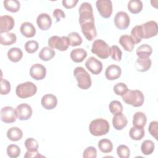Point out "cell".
Segmentation results:
<instances>
[{
  "label": "cell",
  "mask_w": 158,
  "mask_h": 158,
  "mask_svg": "<svg viewBox=\"0 0 158 158\" xmlns=\"http://www.w3.org/2000/svg\"><path fill=\"white\" fill-rule=\"evenodd\" d=\"M110 129L109 122L104 118H96L92 120L89 126L90 133L95 136H102L107 134Z\"/></svg>",
  "instance_id": "6da1fadb"
},
{
  "label": "cell",
  "mask_w": 158,
  "mask_h": 158,
  "mask_svg": "<svg viewBox=\"0 0 158 158\" xmlns=\"http://www.w3.org/2000/svg\"><path fill=\"white\" fill-rule=\"evenodd\" d=\"M73 75L77 81V86L80 88L87 89L91 86L90 75L83 67H76L73 70Z\"/></svg>",
  "instance_id": "7a4b0ae2"
},
{
  "label": "cell",
  "mask_w": 158,
  "mask_h": 158,
  "mask_svg": "<svg viewBox=\"0 0 158 158\" xmlns=\"http://www.w3.org/2000/svg\"><path fill=\"white\" fill-rule=\"evenodd\" d=\"M122 98L126 104L136 107L141 106L144 100L143 93L138 89H128L127 92L122 96Z\"/></svg>",
  "instance_id": "3957f363"
},
{
  "label": "cell",
  "mask_w": 158,
  "mask_h": 158,
  "mask_svg": "<svg viewBox=\"0 0 158 158\" xmlns=\"http://www.w3.org/2000/svg\"><path fill=\"white\" fill-rule=\"evenodd\" d=\"M36 85L30 81H26L18 85L15 90L17 96L22 99L31 97L36 94Z\"/></svg>",
  "instance_id": "277c9868"
},
{
  "label": "cell",
  "mask_w": 158,
  "mask_h": 158,
  "mask_svg": "<svg viewBox=\"0 0 158 158\" xmlns=\"http://www.w3.org/2000/svg\"><path fill=\"white\" fill-rule=\"evenodd\" d=\"M91 52L101 59H107L110 54V48L102 40H96L93 43Z\"/></svg>",
  "instance_id": "5b68a950"
},
{
  "label": "cell",
  "mask_w": 158,
  "mask_h": 158,
  "mask_svg": "<svg viewBox=\"0 0 158 158\" xmlns=\"http://www.w3.org/2000/svg\"><path fill=\"white\" fill-rule=\"evenodd\" d=\"M48 45L52 49H57L60 51H66L70 46V42L67 36H52L48 40Z\"/></svg>",
  "instance_id": "8992f818"
},
{
  "label": "cell",
  "mask_w": 158,
  "mask_h": 158,
  "mask_svg": "<svg viewBox=\"0 0 158 158\" xmlns=\"http://www.w3.org/2000/svg\"><path fill=\"white\" fill-rule=\"evenodd\" d=\"M79 22L81 24L86 22H94L93 7L89 2H83L79 7Z\"/></svg>",
  "instance_id": "52a82bcc"
},
{
  "label": "cell",
  "mask_w": 158,
  "mask_h": 158,
  "mask_svg": "<svg viewBox=\"0 0 158 158\" xmlns=\"http://www.w3.org/2000/svg\"><path fill=\"white\" fill-rule=\"evenodd\" d=\"M142 38L148 39L155 36L158 32L157 23L156 21L150 20L141 25Z\"/></svg>",
  "instance_id": "ba28073f"
},
{
  "label": "cell",
  "mask_w": 158,
  "mask_h": 158,
  "mask_svg": "<svg viewBox=\"0 0 158 158\" xmlns=\"http://www.w3.org/2000/svg\"><path fill=\"white\" fill-rule=\"evenodd\" d=\"M96 8L101 16L108 19L112 13V3L110 0H98L96 2Z\"/></svg>",
  "instance_id": "9c48e42d"
},
{
  "label": "cell",
  "mask_w": 158,
  "mask_h": 158,
  "mask_svg": "<svg viewBox=\"0 0 158 158\" xmlns=\"http://www.w3.org/2000/svg\"><path fill=\"white\" fill-rule=\"evenodd\" d=\"M15 109L11 106H6L1 109V120L6 123H11L17 119Z\"/></svg>",
  "instance_id": "30bf717a"
},
{
  "label": "cell",
  "mask_w": 158,
  "mask_h": 158,
  "mask_svg": "<svg viewBox=\"0 0 158 158\" xmlns=\"http://www.w3.org/2000/svg\"><path fill=\"white\" fill-rule=\"evenodd\" d=\"M81 31L88 41H91L97 36L94 22H86L80 24Z\"/></svg>",
  "instance_id": "8fae6325"
},
{
  "label": "cell",
  "mask_w": 158,
  "mask_h": 158,
  "mask_svg": "<svg viewBox=\"0 0 158 158\" xmlns=\"http://www.w3.org/2000/svg\"><path fill=\"white\" fill-rule=\"evenodd\" d=\"M15 113L20 120H27L32 115V109L28 104L22 103L15 108Z\"/></svg>",
  "instance_id": "7c38bea8"
},
{
  "label": "cell",
  "mask_w": 158,
  "mask_h": 158,
  "mask_svg": "<svg viewBox=\"0 0 158 158\" xmlns=\"http://www.w3.org/2000/svg\"><path fill=\"white\" fill-rule=\"evenodd\" d=\"M130 19L129 15L123 11L118 12L114 17V23L120 30L127 28L130 25Z\"/></svg>",
  "instance_id": "4fadbf2b"
},
{
  "label": "cell",
  "mask_w": 158,
  "mask_h": 158,
  "mask_svg": "<svg viewBox=\"0 0 158 158\" xmlns=\"http://www.w3.org/2000/svg\"><path fill=\"white\" fill-rule=\"evenodd\" d=\"M30 75L36 80H41L46 75V69L42 64H35L30 69Z\"/></svg>",
  "instance_id": "5bb4252c"
},
{
  "label": "cell",
  "mask_w": 158,
  "mask_h": 158,
  "mask_svg": "<svg viewBox=\"0 0 158 158\" xmlns=\"http://www.w3.org/2000/svg\"><path fill=\"white\" fill-rule=\"evenodd\" d=\"M85 66L94 75L99 74L102 70V62L94 57H90L86 60Z\"/></svg>",
  "instance_id": "9a60e30c"
},
{
  "label": "cell",
  "mask_w": 158,
  "mask_h": 158,
  "mask_svg": "<svg viewBox=\"0 0 158 158\" xmlns=\"http://www.w3.org/2000/svg\"><path fill=\"white\" fill-rule=\"evenodd\" d=\"M14 20L10 15H5L0 17V33H8L14 27Z\"/></svg>",
  "instance_id": "2e32d148"
},
{
  "label": "cell",
  "mask_w": 158,
  "mask_h": 158,
  "mask_svg": "<svg viewBox=\"0 0 158 158\" xmlns=\"http://www.w3.org/2000/svg\"><path fill=\"white\" fill-rule=\"evenodd\" d=\"M36 23L41 30H48L52 25V19L46 13H41L37 17Z\"/></svg>",
  "instance_id": "e0dca14e"
},
{
  "label": "cell",
  "mask_w": 158,
  "mask_h": 158,
  "mask_svg": "<svg viewBox=\"0 0 158 158\" xmlns=\"http://www.w3.org/2000/svg\"><path fill=\"white\" fill-rule=\"evenodd\" d=\"M41 103L44 109L47 110H52L56 107L57 99L52 94H46L42 97Z\"/></svg>",
  "instance_id": "ac0fdd59"
},
{
  "label": "cell",
  "mask_w": 158,
  "mask_h": 158,
  "mask_svg": "<svg viewBox=\"0 0 158 158\" xmlns=\"http://www.w3.org/2000/svg\"><path fill=\"white\" fill-rule=\"evenodd\" d=\"M122 73L121 68L117 65H110L106 68L105 75L109 80H115L118 78Z\"/></svg>",
  "instance_id": "d6986e66"
},
{
  "label": "cell",
  "mask_w": 158,
  "mask_h": 158,
  "mask_svg": "<svg viewBox=\"0 0 158 158\" xmlns=\"http://www.w3.org/2000/svg\"><path fill=\"white\" fill-rule=\"evenodd\" d=\"M127 119L122 113L114 114L112 118L113 127L117 130H121L127 126Z\"/></svg>",
  "instance_id": "ffe728a7"
},
{
  "label": "cell",
  "mask_w": 158,
  "mask_h": 158,
  "mask_svg": "<svg viewBox=\"0 0 158 158\" xmlns=\"http://www.w3.org/2000/svg\"><path fill=\"white\" fill-rule=\"evenodd\" d=\"M151 63L149 57H138L135 62V68L139 72H146L150 69Z\"/></svg>",
  "instance_id": "44dd1931"
},
{
  "label": "cell",
  "mask_w": 158,
  "mask_h": 158,
  "mask_svg": "<svg viewBox=\"0 0 158 158\" xmlns=\"http://www.w3.org/2000/svg\"><path fill=\"white\" fill-rule=\"evenodd\" d=\"M22 35L27 38H32L36 34V28L34 25L28 22H23L20 28Z\"/></svg>",
  "instance_id": "7402d4cb"
},
{
  "label": "cell",
  "mask_w": 158,
  "mask_h": 158,
  "mask_svg": "<svg viewBox=\"0 0 158 158\" xmlns=\"http://www.w3.org/2000/svg\"><path fill=\"white\" fill-rule=\"evenodd\" d=\"M71 59L76 63H80L84 60L87 56V52L83 48H76L70 52Z\"/></svg>",
  "instance_id": "603a6c76"
},
{
  "label": "cell",
  "mask_w": 158,
  "mask_h": 158,
  "mask_svg": "<svg viewBox=\"0 0 158 158\" xmlns=\"http://www.w3.org/2000/svg\"><path fill=\"white\" fill-rule=\"evenodd\" d=\"M119 43L125 51L128 52H131L135 48L134 41L128 35H122L119 38Z\"/></svg>",
  "instance_id": "cb8c5ba5"
},
{
  "label": "cell",
  "mask_w": 158,
  "mask_h": 158,
  "mask_svg": "<svg viewBox=\"0 0 158 158\" xmlns=\"http://www.w3.org/2000/svg\"><path fill=\"white\" fill-rule=\"evenodd\" d=\"M147 121L146 115L142 112H136L135 113L133 118V125L134 127L144 128Z\"/></svg>",
  "instance_id": "d4e9b609"
},
{
  "label": "cell",
  "mask_w": 158,
  "mask_h": 158,
  "mask_svg": "<svg viewBox=\"0 0 158 158\" xmlns=\"http://www.w3.org/2000/svg\"><path fill=\"white\" fill-rule=\"evenodd\" d=\"M17 36L13 33H4L0 35V43L4 46H9L15 43Z\"/></svg>",
  "instance_id": "484cf974"
},
{
  "label": "cell",
  "mask_w": 158,
  "mask_h": 158,
  "mask_svg": "<svg viewBox=\"0 0 158 158\" xmlns=\"http://www.w3.org/2000/svg\"><path fill=\"white\" fill-rule=\"evenodd\" d=\"M23 136L22 131L18 127H12L7 131V137L12 141H19Z\"/></svg>",
  "instance_id": "4316f807"
},
{
  "label": "cell",
  "mask_w": 158,
  "mask_h": 158,
  "mask_svg": "<svg viewBox=\"0 0 158 158\" xmlns=\"http://www.w3.org/2000/svg\"><path fill=\"white\" fill-rule=\"evenodd\" d=\"M9 59L13 62L20 61L23 57V52L19 48H12L7 52Z\"/></svg>",
  "instance_id": "83f0119b"
},
{
  "label": "cell",
  "mask_w": 158,
  "mask_h": 158,
  "mask_svg": "<svg viewBox=\"0 0 158 158\" xmlns=\"http://www.w3.org/2000/svg\"><path fill=\"white\" fill-rule=\"evenodd\" d=\"M55 51L50 47H44L38 54V57L43 61H49L55 56Z\"/></svg>",
  "instance_id": "f1b7e54d"
},
{
  "label": "cell",
  "mask_w": 158,
  "mask_h": 158,
  "mask_svg": "<svg viewBox=\"0 0 158 158\" xmlns=\"http://www.w3.org/2000/svg\"><path fill=\"white\" fill-rule=\"evenodd\" d=\"M152 52L151 46L149 44H144L139 46L136 51V54L138 57H149Z\"/></svg>",
  "instance_id": "f546056e"
},
{
  "label": "cell",
  "mask_w": 158,
  "mask_h": 158,
  "mask_svg": "<svg viewBox=\"0 0 158 158\" xmlns=\"http://www.w3.org/2000/svg\"><path fill=\"white\" fill-rule=\"evenodd\" d=\"M143 2L140 0H130L127 5L128 10L134 14L139 13L143 9Z\"/></svg>",
  "instance_id": "4dcf8cb0"
},
{
  "label": "cell",
  "mask_w": 158,
  "mask_h": 158,
  "mask_svg": "<svg viewBox=\"0 0 158 158\" xmlns=\"http://www.w3.org/2000/svg\"><path fill=\"white\" fill-rule=\"evenodd\" d=\"M4 8L9 12H17L20 7V2L17 0H6L3 2Z\"/></svg>",
  "instance_id": "1f68e13d"
},
{
  "label": "cell",
  "mask_w": 158,
  "mask_h": 158,
  "mask_svg": "<svg viewBox=\"0 0 158 158\" xmlns=\"http://www.w3.org/2000/svg\"><path fill=\"white\" fill-rule=\"evenodd\" d=\"M145 135L144 130L143 128H139L133 127L130 128L129 131V135L132 139L138 141L141 140Z\"/></svg>",
  "instance_id": "d6a6232c"
},
{
  "label": "cell",
  "mask_w": 158,
  "mask_h": 158,
  "mask_svg": "<svg viewBox=\"0 0 158 158\" xmlns=\"http://www.w3.org/2000/svg\"><path fill=\"white\" fill-rule=\"evenodd\" d=\"M154 143L149 139L144 140L141 146V151L142 153L146 156L151 154L154 151Z\"/></svg>",
  "instance_id": "836d02e7"
},
{
  "label": "cell",
  "mask_w": 158,
  "mask_h": 158,
  "mask_svg": "<svg viewBox=\"0 0 158 158\" xmlns=\"http://www.w3.org/2000/svg\"><path fill=\"white\" fill-rule=\"evenodd\" d=\"M99 150L104 153H109L113 149L112 143L108 139H102L98 142Z\"/></svg>",
  "instance_id": "e575fe53"
},
{
  "label": "cell",
  "mask_w": 158,
  "mask_h": 158,
  "mask_svg": "<svg viewBox=\"0 0 158 158\" xmlns=\"http://www.w3.org/2000/svg\"><path fill=\"white\" fill-rule=\"evenodd\" d=\"M131 38L134 41L135 44H138L141 41L142 38V33H141V28L140 25H136L134 27L131 31Z\"/></svg>",
  "instance_id": "d590c367"
},
{
  "label": "cell",
  "mask_w": 158,
  "mask_h": 158,
  "mask_svg": "<svg viewBox=\"0 0 158 158\" xmlns=\"http://www.w3.org/2000/svg\"><path fill=\"white\" fill-rule=\"evenodd\" d=\"M67 37L70 42V46L72 47L79 46L83 42L81 36L77 32H72L68 35Z\"/></svg>",
  "instance_id": "8d00e7d4"
},
{
  "label": "cell",
  "mask_w": 158,
  "mask_h": 158,
  "mask_svg": "<svg viewBox=\"0 0 158 158\" xmlns=\"http://www.w3.org/2000/svg\"><path fill=\"white\" fill-rule=\"evenodd\" d=\"M21 152L20 148L19 146L16 144H10L7 148V154L8 156L10 158H17L18 157Z\"/></svg>",
  "instance_id": "74e56055"
},
{
  "label": "cell",
  "mask_w": 158,
  "mask_h": 158,
  "mask_svg": "<svg viewBox=\"0 0 158 158\" xmlns=\"http://www.w3.org/2000/svg\"><path fill=\"white\" fill-rule=\"evenodd\" d=\"M109 108L112 114H120L123 111V106L121 102L118 101L114 100L111 101L109 105Z\"/></svg>",
  "instance_id": "f35d334b"
},
{
  "label": "cell",
  "mask_w": 158,
  "mask_h": 158,
  "mask_svg": "<svg viewBox=\"0 0 158 158\" xmlns=\"http://www.w3.org/2000/svg\"><path fill=\"white\" fill-rule=\"evenodd\" d=\"M25 146L27 151H37L38 149V141L33 138H27L24 143Z\"/></svg>",
  "instance_id": "ab89813d"
},
{
  "label": "cell",
  "mask_w": 158,
  "mask_h": 158,
  "mask_svg": "<svg viewBox=\"0 0 158 158\" xmlns=\"http://www.w3.org/2000/svg\"><path fill=\"white\" fill-rule=\"evenodd\" d=\"M117 154L120 158H128L130 156V151L128 146L122 144L117 147Z\"/></svg>",
  "instance_id": "60d3db41"
},
{
  "label": "cell",
  "mask_w": 158,
  "mask_h": 158,
  "mask_svg": "<svg viewBox=\"0 0 158 158\" xmlns=\"http://www.w3.org/2000/svg\"><path fill=\"white\" fill-rule=\"evenodd\" d=\"M111 58L116 61H120L122 59V52L120 49L116 45H113L110 47V54Z\"/></svg>",
  "instance_id": "b9f144b4"
},
{
  "label": "cell",
  "mask_w": 158,
  "mask_h": 158,
  "mask_svg": "<svg viewBox=\"0 0 158 158\" xmlns=\"http://www.w3.org/2000/svg\"><path fill=\"white\" fill-rule=\"evenodd\" d=\"M24 48L25 51L28 53L32 54L38 50L39 48V45L37 41L35 40H30L26 42V43L25 44Z\"/></svg>",
  "instance_id": "7bdbcfd3"
},
{
  "label": "cell",
  "mask_w": 158,
  "mask_h": 158,
  "mask_svg": "<svg viewBox=\"0 0 158 158\" xmlns=\"http://www.w3.org/2000/svg\"><path fill=\"white\" fill-rule=\"evenodd\" d=\"M128 90V88L127 86L123 83H118L115 84L114 86V93L117 95H119L121 96L125 94Z\"/></svg>",
  "instance_id": "ee69618b"
},
{
  "label": "cell",
  "mask_w": 158,
  "mask_h": 158,
  "mask_svg": "<svg viewBox=\"0 0 158 158\" xmlns=\"http://www.w3.org/2000/svg\"><path fill=\"white\" fill-rule=\"evenodd\" d=\"M11 89V86L9 81L6 79H1L0 84V93L1 95L7 94Z\"/></svg>",
  "instance_id": "f6af8a7d"
},
{
  "label": "cell",
  "mask_w": 158,
  "mask_h": 158,
  "mask_svg": "<svg viewBox=\"0 0 158 158\" xmlns=\"http://www.w3.org/2000/svg\"><path fill=\"white\" fill-rule=\"evenodd\" d=\"M97 156V151L94 147L89 146L86 148L83 153V158H96Z\"/></svg>",
  "instance_id": "bcb514c9"
},
{
  "label": "cell",
  "mask_w": 158,
  "mask_h": 158,
  "mask_svg": "<svg viewBox=\"0 0 158 158\" xmlns=\"http://www.w3.org/2000/svg\"><path fill=\"white\" fill-rule=\"evenodd\" d=\"M149 133L154 137V138L157 140L158 135V122L157 121H152L149 125Z\"/></svg>",
  "instance_id": "7dc6e473"
},
{
  "label": "cell",
  "mask_w": 158,
  "mask_h": 158,
  "mask_svg": "<svg viewBox=\"0 0 158 158\" xmlns=\"http://www.w3.org/2000/svg\"><path fill=\"white\" fill-rule=\"evenodd\" d=\"M53 17L56 18V22L60 21L61 19L65 17L64 12L60 9H55L53 11Z\"/></svg>",
  "instance_id": "c3c4849f"
},
{
  "label": "cell",
  "mask_w": 158,
  "mask_h": 158,
  "mask_svg": "<svg viewBox=\"0 0 158 158\" xmlns=\"http://www.w3.org/2000/svg\"><path fill=\"white\" fill-rule=\"evenodd\" d=\"M62 5L66 9H72L74 7L78 2L77 0H63Z\"/></svg>",
  "instance_id": "681fc988"
},
{
  "label": "cell",
  "mask_w": 158,
  "mask_h": 158,
  "mask_svg": "<svg viewBox=\"0 0 158 158\" xmlns=\"http://www.w3.org/2000/svg\"><path fill=\"white\" fill-rule=\"evenodd\" d=\"M44 157V156H42L41 155L38 150L37 151H27L25 153V154L24 155V157L27 158V157Z\"/></svg>",
  "instance_id": "f907efd6"
}]
</instances>
